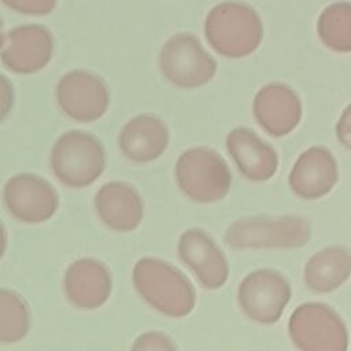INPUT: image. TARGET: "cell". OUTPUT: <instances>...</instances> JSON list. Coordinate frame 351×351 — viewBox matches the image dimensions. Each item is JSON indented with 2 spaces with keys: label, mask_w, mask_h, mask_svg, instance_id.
<instances>
[{
  "label": "cell",
  "mask_w": 351,
  "mask_h": 351,
  "mask_svg": "<svg viewBox=\"0 0 351 351\" xmlns=\"http://www.w3.org/2000/svg\"><path fill=\"white\" fill-rule=\"evenodd\" d=\"M252 112L258 125L267 134L284 137L299 125L303 107L298 93L291 86L271 82L255 95Z\"/></svg>",
  "instance_id": "obj_15"
},
{
  "label": "cell",
  "mask_w": 351,
  "mask_h": 351,
  "mask_svg": "<svg viewBox=\"0 0 351 351\" xmlns=\"http://www.w3.org/2000/svg\"><path fill=\"white\" fill-rule=\"evenodd\" d=\"M291 298L292 288L287 277L267 267L248 273L237 288V304L241 313L261 325L276 324Z\"/></svg>",
  "instance_id": "obj_8"
},
{
  "label": "cell",
  "mask_w": 351,
  "mask_h": 351,
  "mask_svg": "<svg viewBox=\"0 0 351 351\" xmlns=\"http://www.w3.org/2000/svg\"><path fill=\"white\" fill-rule=\"evenodd\" d=\"M55 100L66 118L77 123H89L107 112L110 90L99 74L86 69H74L56 82Z\"/></svg>",
  "instance_id": "obj_9"
},
{
  "label": "cell",
  "mask_w": 351,
  "mask_h": 351,
  "mask_svg": "<svg viewBox=\"0 0 351 351\" xmlns=\"http://www.w3.org/2000/svg\"><path fill=\"white\" fill-rule=\"evenodd\" d=\"M7 244H8V236H7V230L3 225V222L0 221V259L3 258L5 250H7Z\"/></svg>",
  "instance_id": "obj_26"
},
{
  "label": "cell",
  "mask_w": 351,
  "mask_h": 351,
  "mask_svg": "<svg viewBox=\"0 0 351 351\" xmlns=\"http://www.w3.org/2000/svg\"><path fill=\"white\" fill-rule=\"evenodd\" d=\"M15 101V90L11 80L0 73V123L11 114Z\"/></svg>",
  "instance_id": "obj_24"
},
{
  "label": "cell",
  "mask_w": 351,
  "mask_h": 351,
  "mask_svg": "<svg viewBox=\"0 0 351 351\" xmlns=\"http://www.w3.org/2000/svg\"><path fill=\"white\" fill-rule=\"evenodd\" d=\"M311 239V225L300 215H250L236 219L223 240L233 250H295Z\"/></svg>",
  "instance_id": "obj_3"
},
{
  "label": "cell",
  "mask_w": 351,
  "mask_h": 351,
  "mask_svg": "<svg viewBox=\"0 0 351 351\" xmlns=\"http://www.w3.org/2000/svg\"><path fill=\"white\" fill-rule=\"evenodd\" d=\"M132 282L138 296L166 317L182 318L195 308L193 284L167 261L155 256L138 259L132 271Z\"/></svg>",
  "instance_id": "obj_1"
},
{
  "label": "cell",
  "mask_w": 351,
  "mask_h": 351,
  "mask_svg": "<svg viewBox=\"0 0 351 351\" xmlns=\"http://www.w3.org/2000/svg\"><path fill=\"white\" fill-rule=\"evenodd\" d=\"M204 36L217 53L239 59L258 49L263 37V25L251 5L241 1H223L208 11Z\"/></svg>",
  "instance_id": "obj_2"
},
{
  "label": "cell",
  "mask_w": 351,
  "mask_h": 351,
  "mask_svg": "<svg viewBox=\"0 0 351 351\" xmlns=\"http://www.w3.org/2000/svg\"><path fill=\"white\" fill-rule=\"evenodd\" d=\"M351 276V250L346 245H328L304 265L303 280L314 293H329L340 288Z\"/></svg>",
  "instance_id": "obj_19"
},
{
  "label": "cell",
  "mask_w": 351,
  "mask_h": 351,
  "mask_svg": "<svg viewBox=\"0 0 351 351\" xmlns=\"http://www.w3.org/2000/svg\"><path fill=\"white\" fill-rule=\"evenodd\" d=\"M62 289L67 302L74 307L95 310L108 300L112 276L103 262L95 258H80L67 266Z\"/></svg>",
  "instance_id": "obj_13"
},
{
  "label": "cell",
  "mask_w": 351,
  "mask_h": 351,
  "mask_svg": "<svg viewBox=\"0 0 351 351\" xmlns=\"http://www.w3.org/2000/svg\"><path fill=\"white\" fill-rule=\"evenodd\" d=\"M336 137L344 148L351 151V104L343 110L336 123Z\"/></svg>",
  "instance_id": "obj_25"
},
{
  "label": "cell",
  "mask_w": 351,
  "mask_h": 351,
  "mask_svg": "<svg viewBox=\"0 0 351 351\" xmlns=\"http://www.w3.org/2000/svg\"><path fill=\"white\" fill-rule=\"evenodd\" d=\"M226 149L239 173L248 181L265 182L278 169V155L271 144L252 129L237 126L226 136Z\"/></svg>",
  "instance_id": "obj_16"
},
{
  "label": "cell",
  "mask_w": 351,
  "mask_h": 351,
  "mask_svg": "<svg viewBox=\"0 0 351 351\" xmlns=\"http://www.w3.org/2000/svg\"><path fill=\"white\" fill-rule=\"evenodd\" d=\"M0 3L16 14L29 16L48 15L56 7V0H0Z\"/></svg>",
  "instance_id": "obj_23"
},
{
  "label": "cell",
  "mask_w": 351,
  "mask_h": 351,
  "mask_svg": "<svg viewBox=\"0 0 351 351\" xmlns=\"http://www.w3.org/2000/svg\"><path fill=\"white\" fill-rule=\"evenodd\" d=\"M3 203L8 214L16 221L37 225L55 215L59 196L53 185L45 178L33 173H19L5 181Z\"/></svg>",
  "instance_id": "obj_11"
},
{
  "label": "cell",
  "mask_w": 351,
  "mask_h": 351,
  "mask_svg": "<svg viewBox=\"0 0 351 351\" xmlns=\"http://www.w3.org/2000/svg\"><path fill=\"white\" fill-rule=\"evenodd\" d=\"M317 33L325 47L335 52H351V3L337 1L318 16Z\"/></svg>",
  "instance_id": "obj_20"
},
{
  "label": "cell",
  "mask_w": 351,
  "mask_h": 351,
  "mask_svg": "<svg viewBox=\"0 0 351 351\" xmlns=\"http://www.w3.org/2000/svg\"><path fill=\"white\" fill-rule=\"evenodd\" d=\"M337 181V160L322 145H314L302 152L288 176V185L292 193L303 200H317L326 196Z\"/></svg>",
  "instance_id": "obj_14"
},
{
  "label": "cell",
  "mask_w": 351,
  "mask_h": 351,
  "mask_svg": "<svg viewBox=\"0 0 351 351\" xmlns=\"http://www.w3.org/2000/svg\"><path fill=\"white\" fill-rule=\"evenodd\" d=\"M170 132L165 121L154 114H140L130 118L118 134L121 154L133 163L156 160L167 148Z\"/></svg>",
  "instance_id": "obj_18"
},
{
  "label": "cell",
  "mask_w": 351,
  "mask_h": 351,
  "mask_svg": "<svg viewBox=\"0 0 351 351\" xmlns=\"http://www.w3.org/2000/svg\"><path fill=\"white\" fill-rule=\"evenodd\" d=\"M129 351H178V348L165 332L148 330L134 339Z\"/></svg>",
  "instance_id": "obj_22"
},
{
  "label": "cell",
  "mask_w": 351,
  "mask_h": 351,
  "mask_svg": "<svg viewBox=\"0 0 351 351\" xmlns=\"http://www.w3.org/2000/svg\"><path fill=\"white\" fill-rule=\"evenodd\" d=\"M93 207L104 226L121 233L137 229L144 217L138 191L125 181L103 184L93 196Z\"/></svg>",
  "instance_id": "obj_17"
},
{
  "label": "cell",
  "mask_w": 351,
  "mask_h": 351,
  "mask_svg": "<svg viewBox=\"0 0 351 351\" xmlns=\"http://www.w3.org/2000/svg\"><path fill=\"white\" fill-rule=\"evenodd\" d=\"M55 38L40 23H23L4 32L0 44V62L8 71L30 75L41 71L52 60Z\"/></svg>",
  "instance_id": "obj_10"
},
{
  "label": "cell",
  "mask_w": 351,
  "mask_h": 351,
  "mask_svg": "<svg viewBox=\"0 0 351 351\" xmlns=\"http://www.w3.org/2000/svg\"><path fill=\"white\" fill-rule=\"evenodd\" d=\"M30 329V310L14 289L0 288V344H15Z\"/></svg>",
  "instance_id": "obj_21"
},
{
  "label": "cell",
  "mask_w": 351,
  "mask_h": 351,
  "mask_svg": "<svg viewBox=\"0 0 351 351\" xmlns=\"http://www.w3.org/2000/svg\"><path fill=\"white\" fill-rule=\"evenodd\" d=\"M288 335L299 351H347L348 329L329 304L306 302L288 319Z\"/></svg>",
  "instance_id": "obj_6"
},
{
  "label": "cell",
  "mask_w": 351,
  "mask_h": 351,
  "mask_svg": "<svg viewBox=\"0 0 351 351\" xmlns=\"http://www.w3.org/2000/svg\"><path fill=\"white\" fill-rule=\"evenodd\" d=\"M3 34H4V30H3V19H1V16H0V44H1Z\"/></svg>",
  "instance_id": "obj_27"
},
{
  "label": "cell",
  "mask_w": 351,
  "mask_h": 351,
  "mask_svg": "<svg viewBox=\"0 0 351 351\" xmlns=\"http://www.w3.org/2000/svg\"><path fill=\"white\" fill-rule=\"evenodd\" d=\"M178 189L195 203L222 200L232 185V171L219 152L210 147L185 149L174 166Z\"/></svg>",
  "instance_id": "obj_5"
},
{
  "label": "cell",
  "mask_w": 351,
  "mask_h": 351,
  "mask_svg": "<svg viewBox=\"0 0 351 351\" xmlns=\"http://www.w3.org/2000/svg\"><path fill=\"white\" fill-rule=\"evenodd\" d=\"M177 254L203 288L215 291L228 281L229 262L208 232L200 228L186 229L178 239Z\"/></svg>",
  "instance_id": "obj_12"
},
{
  "label": "cell",
  "mask_w": 351,
  "mask_h": 351,
  "mask_svg": "<svg viewBox=\"0 0 351 351\" xmlns=\"http://www.w3.org/2000/svg\"><path fill=\"white\" fill-rule=\"evenodd\" d=\"M159 69L177 88L193 89L210 82L217 73V60L200 40L191 33L171 36L160 48Z\"/></svg>",
  "instance_id": "obj_7"
},
{
  "label": "cell",
  "mask_w": 351,
  "mask_h": 351,
  "mask_svg": "<svg viewBox=\"0 0 351 351\" xmlns=\"http://www.w3.org/2000/svg\"><path fill=\"white\" fill-rule=\"evenodd\" d=\"M107 155L103 143L85 130L62 133L49 152L53 177L70 188L92 185L106 170Z\"/></svg>",
  "instance_id": "obj_4"
}]
</instances>
